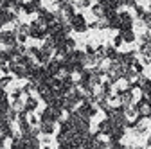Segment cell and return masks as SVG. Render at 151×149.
Segmentation results:
<instances>
[{"label": "cell", "mask_w": 151, "mask_h": 149, "mask_svg": "<svg viewBox=\"0 0 151 149\" xmlns=\"http://www.w3.org/2000/svg\"><path fill=\"white\" fill-rule=\"evenodd\" d=\"M0 43L4 47H16L18 45V29H7L0 31Z\"/></svg>", "instance_id": "1"}, {"label": "cell", "mask_w": 151, "mask_h": 149, "mask_svg": "<svg viewBox=\"0 0 151 149\" xmlns=\"http://www.w3.org/2000/svg\"><path fill=\"white\" fill-rule=\"evenodd\" d=\"M68 24H70L72 31H76V32H85V31L88 29V24H86L85 16H83L81 13H76L70 20H68Z\"/></svg>", "instance_id": "2"}, {"label": "cell", "mask_w": 151, "mask_h": 149, "mask_svg": "<svg viewBox=\"0 0 151 149\" xmlns=\"http://www.w3.org/2000/svg\"><path fill=\"white\" fill-rule=\"evenodd\" d=\"M38 9H40V0H29V2L24 4V13L25 14L38 13Z\"/></svg>", "instance_id": "3"}, {"label": "cell", "mask_w": 151, "mask_h": 149, "mask_svg": "<svg viewBox=\"0 0 151 149\" xmlns=\"http://www.w3.org/2000/svg\"><path fill=\"white\" fill-rule=\"evenodd\" d=\"M36 108H38V99L32 97V95H25V106H24V110L27 111V113H32V111H36Z\"/></svg>", "instance_id": "4"}, {"label": "cell", "mask_w": 151, "mask_h": 149, "mask_svg": "<svg viewBox=\"0 0 151 149\" xmlns=\"http://www.w3.org/2000/svg\"><path fill=\"white\" fill-rule=\"evenodd\" d=\"M42 135H52L56 131V122H40Z\"/></svg>", "instance_id": "5"}, {"label": "cell", "mask_w": 151, "mask_h": 149, "mask_svg": "<svg viewBox=\"0 0 151 149\" xmlns=\"http://www.w3.org/2000/svg\"><path fill=\"white\" fill-rule=\"evenodd\" d=\"M11 102H9V95L0 97V115H7V111L11 110Z\"/></svg>", "instance_id": "6"}, {"label": "cell", "mask_w": 151, "mask_h": 149, "mask_svg": "<svg viewBox=\"0 0 151 149\" xmlns=\"http://www.w3.org/2000/svg\"><path fill=\"white\" fill-rule=\"evenodd\" d=\"M9 83H13V76H11V74H6V76H2V77H0V86H7Z\"/></svg>", "instance_id": "7"}, {"label": "cell", "mask_w": 151, "mask_h": 149, "mask_svg": "<svg viewBox=\"0 0 151 149\" xmlns=\"http://www.w3.org/2000/svg\"><path fill=\"white\" fill-rule=\"evenodd\" d=\"M20 97H24V90L22 88H14L11 92V99H20Z\"/></svg>", "instance_id": "8"}, {"label": "cell", "mask_w": 151, "mask_h": 149, "mask_svg": "<svg viewBox=\"0 0 151 149\" xmlns=\"http://www.w3.org/2000/svg\"><path fill=\"white\" fill-rule=\"evenodd\" d=\"M27 38H29L27 32H20V31H18V43H25Z\"/></svg>", "instance_id": "9"}, {"label": "cell", "mask_w": 151, "mask_h": 149, "mask_svg": "<svg viewBox=\"0 0 151 149\" xmlns=\"http://www.w3.org/2000/svg\"><path fill=\"white\" fill-rule=\"evenodd\" d=\"M29 122L32 126H40V119H38L36 115H32V113H29Z\"/></svg>", "instance_id": "10"}]
</instances>
